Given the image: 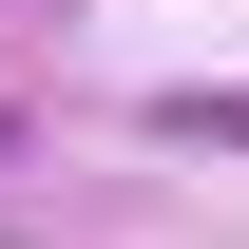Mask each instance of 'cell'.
I'll list each match as a JSON object with an SVG mask.
<instances>
[{
  "mask_svg": "<svg viewBox=\"0 0 249 249\" xmlns=\"http://www.w3.org/2000/svg\"><path fill=\"white\" fill-rule=\"evenodd\" d=\"M154 134H192V154H249V96H154Z\"/></svg>",
  "mask_w": 249,
  "mask_h": 249,
  "instance_id": "cell-1",
  "label": "cell"
}]
</instances>
